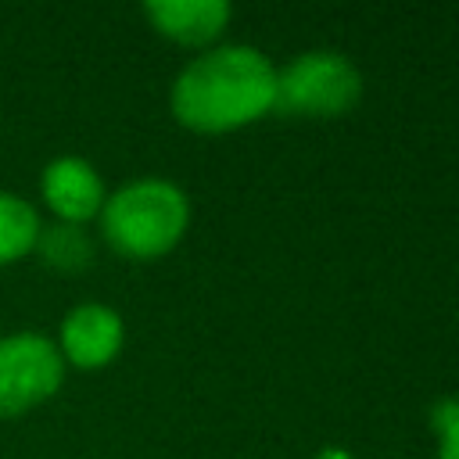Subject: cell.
Masks as SVG:
<instances>
[{
	"mask_svg": "<svg viewBox=\"0 0 459 459\" xmlns=\"http://www.w3.org/2000/svg\"><path fill=\"white\" fill-rule=\"evenodd\" d=\"M43 265L57 273H79L93 262V237L79 222H43L36 237V251Z\"/></svg>",
	"mask_w": 459,
	"mask_h": 459,
	"instance_id": "obj_8",
	"label": "cell"
},
{
	"mask_svg": "<svg viewBox=\"0 0 459 459\" xmlns=\"http://www.w3.org/2000/svg\"><path fill=\"white\" fill-rule=\"evenodd\" d=\"M434 423H437V434H441L437 459H459V402L441 398L434 405Z\"/></svg>",
	"mask_w": 459,
	"mask_h": 459,
	"instance_id": "obj_10",
	"label": "cell"
},
{
	"mask_svg": "<svg viewBox=\"0 0 459 459\" xmlns=\"http://www.w3.org/2000/svg\"><path fill=\"white\" fill-rule=\"evenodd\" d=\"M362 93V75L341 50H305L276 68L273 108L287 115H337Z\"/></svg>",
	"mask_w": 459,
	"mask_h": 459,
	"instance_id": "obj_3",
	"label": "cell"
},
{
	"mask_svg": "<svg viewBox=\"0 0 459 459\" xmlns=\"http://www.w3.org/2000/svg\"><path fill=\"white\" fill-rule=\"evenodd\" d=\"M276 68L247 43H222L186 61L172 79V115L190 129H233L273 108Z\"/></svg>",
	"mask_w": 459,
	"mask_h": 459,
	"instance_id": "obj_1",
	"label": "cell"
},
{
	"mask_svg": "<svg viewBox=\"0 0 459 459\" xmlns=\"http://www.w3.org/2000/svg\"><path fill=\"white\" fill-rule=\"evenodd\" d=\"M122 337H126V323H122L118 308H111L104 301H79L65 312L54 344H57L65 366L100 369L118 355Z\"/></svg>",
	"mask_w": 459,
	"mask_h": 459,
	"instance_id": "obj_5",
	"label": "cell"
},
{
	"mask_svg": "<svg viewBox=\"0 0 459 459\" xmlns=\"http://www.w3.org/2000/svg\"><path fill=\"white\" fill-rule=\"evenodd\" d=\"M97 219L104 240L118 255L158 258L183 237L190 219V201L172 179L140 176L111 190Z\"/></svg>",
	"mask_w": 459,
	"mask_h": 459,
	"instance_id": "obj_2",
	"label": "cell"
},
{
	"mask_svg": "<svg viewBox=\"0 0 459 459\" xmlns=\"http://www.w3.org/2000/svg\"><path fill=\"white\" fill-rule=\"evenodd\" d=\"M39 197L57 222L86 226L93 215H100L108 190L93 161L82 154H57L39 172Z\"/></svg>",
	"mask_w": 459,
	"mask_h": 459,
	"instance_id": "obj_6",
	"label": "cell"
},
{
	"mask_svg": "<svg viewBox=\"0 0 459 459\" xmlns=\"http://www.w3.org/2000/svg\"><path fill=\"white\" fill-rule=\"evenodd\" d=\"M61 384L65 359L54 337L39 330H14L0 337V420L50 402Z\"/></svg>",
	"mask_w": 459,
	"mask_h": 459,
	"instance_id": "obj_4",
	"label": "cell"
},
{
	"mask_svg": "<svg viewBox=\"0 0 459 459\" xmlns=\"http://www.w3.org/2000/svg\"><path fill=\"white\" fill-rule=\"evenodd\" d=\"M39 226L43 219L32 201H25L14 190H0V265L29 258L36 251Z\"/></svg>",
	"mask_w": 459,
	"mask_h": 459,
	"instance_id": "obj_9",
	"label": "cell"
},
{
	"mask_svg": "<svg viewBox=\"0 0 459 459\" xmlns=\"http://www.w3.org/2000/svg\"><path fill=\"white\" fill-rule=\"evenodd\" d=\"M143 14L161 36H172L179 43H204L219 36V29L230 18L226 0H147Z\"/></svg>",
	"mask_w": 459,
	"mask_h": 459,
	"instance_id": "obj_7",
	"label": "cell"
}]
</instances>
